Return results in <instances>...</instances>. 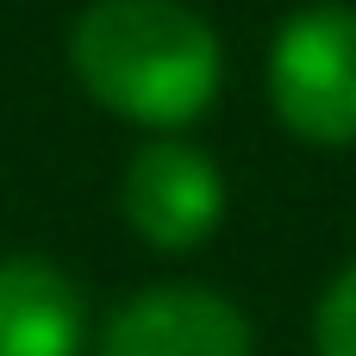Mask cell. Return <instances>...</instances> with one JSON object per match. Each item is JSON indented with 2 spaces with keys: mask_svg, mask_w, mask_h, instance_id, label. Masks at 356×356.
Instances as JSON below:
<instances>
[{
  "mask_svg": "<svg viewBox=\"0 0 356 356\" xmlns=\"http://www.w3.org/2000/svg\"><path fill=\"white\" fill-rule=\"evenodd\" d=\"M69 69L100 113L188 131L225 88V44L188 0H88L69 25Z\"/></svg>",
  "mask_w": 356,
  "mask_h": 356,
  "instance_id": "6da1fadb",
  "label": "cell"
},
{
  "mask_svg": "<svg viewBox=\"0 0 356 356\" xmlns=\"http://www.w3.org/2000/svg\"><path fill=\"white\" fill-rule=\"evenodd\" d=\"M263 88L288 138L313 150L356 144V6L307 0L294 6L263 56Z\"/></svg>",
  "mask_w": 356,
  "mask_h": 356,
  "instance_id": "7a4b0ae2",
  "label": "cell"
},
{
  "mask_svg": "<svg viewBox=\"0 0 356 356\" xmlns=\"http://www.w3.org/2000/svg\"><path fill=\"white\" fill-rule=\"evenodd\" d=\"M225 200H232L225 194V169L188 131H150L131 150L125 175H119V213H125V225L150 250H163V257L200 250L219 232Z\"/></svg>",
  "mask_w": 356,
  "mask_h": 356,
  "instance_id": "3957f363",
  "label": "cell"
},
{
  "mask_svg": "<svg viewBox=\"0 0 356 356\" xmlns=\"http://www.w3.org/2000/svg\"><path fill=\"white\" fill-rule=\"evenodd\" d=\"M94 356H257V332L232 294L200 282H163L131 294L106 319Z\"/></svg>",
  "mask_w": 356,
  "mask_h": 356,
  "instance_id": "277c9868",
  "label": "cell"
},
{
  "mask_svg": "<svg viewBox=\"0 0 356 356\" xmlns=\"http://www.w3.org/2000/svg\"><path fill=\"white\" fill-rule=\"evenodd\" d=\"M88 300L50 257H0V356H81Z\"/></svg>",
  "mask_w": 356,
  "mask_h": 356,
  "instance_id": "5b68a950",
  "label": "cell"
},
{
  "mask_svg": "<svg viewBox=\"0 0 356 356\" xmlns=\"http://www.w3.org/2000/svg\"><path fill=\"white\" fill-rule=\"evenodd\" d=\"M313 356H356V257L325 282L313 307Z\"/></svg>",
  "mask_w": 356,
  "mask_h": 356,
  "instance_id": "8992f818",
  "label": "cell"
}]
</instances>
